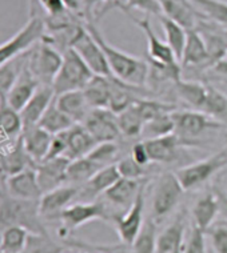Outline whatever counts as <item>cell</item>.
I'll use <instances>...</instances> for the list:
<instances>
[{"label":"cell","mask_w":227,"mask_h":253,"mask_svg":"<svg viewBox=\"0 0 227 253\" xmlns=\"http://www.w3.org/2000/svg\"><path fill=\"white\" fill-rule=\"evenodd\" d=\"M84 26L91 32V35L95 38L96 42L101 44L102 49L109 61L113 78L130 85V87L139 88V89L146 87L150 76L149 64L146 61L140 60L138 57L132 56L130 53L111 45L105 39V36L102 35L99 28L92 22H88Z\"/></svg>","instance_id":"1"},{"label":"cell","mask_w":227,"mask_h":253,"mask_svg":"<svg viewBox=\"0 0 227 253\" xmlns=\"http://www.w3.org/2000/svg\"><path fill=\"white\" fill-rule=\"evenodd\" d=\"M11 225L26 228L31 233H48L39 213V200H22L4 193L0 196V233Z\"/></svg>","instance_id":"2"},{"label":"cell","mask_w":227,"mask_h":253,"mask_svg":"<svg viewBox=\"0 0 227 253\" xmlns=\"http://www.w3.org/2000/svg\"><path fill=\"white\" fill-rule=\"evenodd\" d=\"M120 11L126 13L128 19H131L146 36L147 52H149L150 59L153 61V66L163 75V78L171 79L174 83L176 80H179L180 72H182L180 71V63L176 60V57H175L172 49L169 47V44L155 35L153 27H151V23H150V19L136 18L128 9L122 8Z\"/></svg>","instance_id":"3"},{"label":"cell","mask_w":227,"mask_h":253,"mask_svg":"<svg viewBox=\"0 0 227 253\" xmlns=\"http://www.w3.org/2000/svg\"><path fill=\"white\" fill-rule=\"evenodd\" d=\"M63 61V52L50 43L47 39L40 42L28 49L27 68L40 84L53 85Z\"/></svg>","instance_id":"4"},{"label":"cell","mask_w":227,"mask_h":253,"mask_svg":"<svg viewBox=\"0 0 227 253\" xmlns=\"http://www.w3.org/2000/svg\"><path fill=\"white\" fill-rule=\"evenodd\" d=\"M94 78L92 71L83 61V59L68 47L63 51V61L57 78L54 80L53 88L57 95L64 92L83 89L88 82Z\"/></svg>","instance_id":"5"},{"label":"cell","mask_w":227,"mask_h":253,"mask_svg":"<svg viewBox=\"0 0 227 253\" xmlns=\"http://www.w3.org/2000/svg\"><path fill=\"white\" fill-rule=\"evenodd\" d=\"M107 211L101 201H78L68 205L66 210L61 211L57 216V221L60 223L57 229V236L61 240H67L71 233L80 227H83L94 220H106Z\"/></svg>","instance_id":"6"},{"label":"cell","mask_w":227,"mask_h":253,"mask_svg":"<svg viewBox=\"0 0 227 253\" xmlns=\"http://www.w3.org/2000/svg\"><path fill=\"white\" fill-rule=\"evenodd\" d=\"M68 47L74 49L79 56L92 71V74L98 76H107L111 78V70H110L109 61L106 57L101 44L98 43L95 38L91 35V32L86 28L83 24H79L74 34L71 36Z\"/></svg>","instance_id":"7"},{"label":"cell","mask_w":227,"mask_h":253,"mask_svg":"<svg viewBox=\"0 0 227 253\" xmlns=\"http://www.w3.org/2000/svg\"><path fill=\"white\" fill-rule=\"evenodd\" d=\"M46 23L40 16H30L28 22L20 30L0 44V66L8 63L32 48L46 35Z\"/></svg>","instance_id":"8"},{"label":"cell","mask_w":227,"mask_h":253,"mask_svg":"<svg viewBox=\"0 0 227 253\" xmlns=\"http://www.w3.org/2000/svg\"><path fill=\"white\" fill-rule=\"evenodd\" d=\"M184 188L182 187L176 173L166 172L157 180L151 199V217L159 223L167 217L179 204L183 196Z\"/></svg>","instance_id":"9"},{"label":"cell","mask_w":227,"mask_h":253,"mask_svg":"<svg viewBox=\"0 0 227 253\" xmlns=\"http://www.w3.org/2000/svg\"><path fill=\"white\" fill-rule=\"evenodd\" d=\"M227 166V148L211 155L207 159L201 162L192 163L190 166L178 169L175 173L178 176L184 191L201 185L209 179H211L215 173L223 169Z\"/></svg>","instance_id":"10"},{"label":"cell","mask_w":227,"mask_h":253,"mask_svg":"<svg viewBox=\"0 0 227 253\" xmlns=\"http://www.w3.org/2000/svg\"><path fill=\"white\" fill-rule=\"evenodd\" d=\"M144 205H146V183L140 188L135 201L122 216L114 217V225L122 244L130 245L134 243L144 223Z\"/></svg>","instance_id":"11"},{"label":"cell","mask_w":227,"mask_h":253,"mask_svg":"<svg viewBox=\"0 0 227 253\" xmlns=\"http://www.w3.org/2000/svg\"><path fill=\"white\" fill-rule=\"evenodd\" d=\"M172 118L175 123V132L178 136L183 137H198L209 129L221 128L222 124L218 120L210 118L209 115L203 114L201 111L194 109H184L178 111L175 109L172 112Z\"/></svg>","instance_id":"12"},{"label":"cell","mask_w":227,"mask_h":253,"mask_svg":"<svg viewBox=\"0 0 227 253\" xmlns=\"http://www.w3.org/2000/svg\"><path fill=\"white\" fill-rule=\"evenodd\" d=\"M82 124L96 143L116 141L120 136L118 116L109 108H92Z\"/></svg>","instance_id":"13"},{"label":"cell","mask_w":227,"mask_h":253,"mask_svg":"<svg viewBox=\"0 0 227 253\" xmlns=\"http://www.w3.org/2000/svg\"><path fill=\"white\" fill-rule=\"evenodd\" d=\"M79 196V187L63 184L53 191L43 193L39 199V213L44 221L57 220L61 211L74 203Z\"/></svg>","instance_id":"14"},{"label":"cell","mask_w":227,"mask_h":253,"mask_svg":"<svg viewBox=\"0 0 227 253\" xmlns=\"http://www.w3.org/2000/svg\"><path fill=\"white\" fill-rule=\"evenodd\" d=\"M35 167L26 168L22 172L7 177L3 183V192L15 199L39 200L43 192L38 183Z\"/></svg>","instance_id":"15"},{"label":"cell","mask_w":227,"mask_h":253,"mask_svg":"<svg viewBox=\"0 0 227 253\" xmlns=\"http://www.w3.org/2000/svg\"><path fill=\"white\" fill-rule=\"evenodd\" d=\"M70 162V159L61 156L36 164V177L42 192L46 193L66 184V172Z\"/></svg>","instance_id":"16"},{"label":"cell","mask_w":227,"mask_h":253,"mask_svg":"<svg viewBox=\"0 0 227 253\" xmlns=\"http://www.w3.org/2000/svg\"><path fill=\"white\" fill-rule=\"evenodd\" d=\"M55 96H57V93L54 91L53 85L40 84L39 88L34 93V96L31 97L28 103L24 105V108L20 111L24 129L38 126V123L44 115V112L47 111L48 107L51 105Z\"/></svg>","instance_id":"17"},{"label":"cell","mask_w":227,"mask_h":253,"mask_svg":"<svg viewBox=\"0 0 227 253\" xmlns=\"http://www.w3.org/2000/svg\"><path fill=\"white\" fill-rule=\"evenodd\" d=\"M54 135L43 129L42 126H34L23 131L22 141L27 155L34 164H39L46 160L51 148Z\"/></svg>","instance_id":"18"},{"label":"cell","mask_w":227,"mask_h":253,"mask_svg":"<svg viewBox=\"0 0 227 253\" xmlns=\"http://www.w3.org/2000/svg\"><path fill=\"white\" fill-rule=\"evenodd\" d=\"M163 15L179 23L186 30H195L198 20L203 16L190 0H159Z\"/></svg>","instance_id":"19"},{"label":"cell","mask_w":227,"mask_h":253,"mask_svg":"<svg viewBox=\"0 0 227 253\" xmlns=\"http://www.w3.org/2000/svg\"><path fill=\"white\" fill-rule=\"evenodd\" d=\"M39 85L40 83L36 80L35 76L28 71L26 64L22 74L19 75L16 83L13 84V87L11 88L8 96H7V100H5V104L9 105L15 111L20 112L31 97L34 96V93L39 88Z\"/></svg>","instance_id":"20"},{"label":"cell","mask_w":227,"mask_h":253,"mask_svg":"<svg viewBox=\"0 0 227 253\" xmlns=\"http://www.w3.org/2000/svg\"><path fill=\"white\" fill-rule=\"evenodd\" d=\"M205 64L210 67V55L206 47L205 39L198 30H187V39L184 44L180 66L186 68L188 67L194 68V67H201Z\"/></svg>","instance_id":"21"},{"label":"cell","mask_w":227,"mask_h":253,"mask_svg":"<svg viewBox=\"0 0 227 253\" xmlns=\"http://www.w3.org/2000/svg\"><path fill=\"white\" fill-rule=\"evenodd\" d=\"M143 184L144 180H132L120 177L103 195L115 207L128 210L132 205V203L135 201L140 188L143 187Z\"/></svg>","instance_id":"22"},{"label":"cell","mask_w":227,"mask_h":253,"mask_svg":"<svg viewBox=\"0 0 227 253\" xmlns=\"http://www.w3.org/2000/svg\"><path fill=\"white\" fill-rule=\"evenodd\" d=\"M55 101H57V107L75 124H82L84 122V119L87 118L88 112L92 109L88 104L86 96H84L83 89L64 92V93L57 95Z\"/></svg>","instance_id":"23"},{"label":"cell","mask_w":227,"mask_h":253,"mask_svg":"<svg viewBox=\"0 0 227 253\" xmlns=\"http://www.w3.org/2000/svg\"><path fill=\"white\" fill-rule=\"evenodd\" d=\"M67 151L64 157L75 160L79 157L87 156L98 144L96 140L90 135L83 124H74L67 129Z\"/></svg>","instance_id":"24"},{"label":"cell","mask_w":227,"mask_h":253,"mask_svg":"<svg viewBox=\"0 0 227 253\" xmlns=\"http://www.w3.org/2000/svg\"><path fill=\"white\" fill-rule=\"evenodd\" d=\"M119 179H120V173H119L116 163L103 167L102 169L98 170L95 175L92 176L91 179L88 180L87 183L83 184L82 187H79L78 197H95L99 196V195H103Z\"/></svg>","instance_id":"25"},{"label":"cell","mask_w":227,"mask_h":253,"mask_svg":"<svg viewBox=\"0 0 227 253\" xmlns=\"http://www.w3.org/2000/svg\"><path fill=\"white\" fill-rule=\"evenodd\" d=\"M219 212V200L214 193H207L198 199L192 207V225L207 233L210 228L214 225L215 218Z\"/></svg>","instance_id":"26"},{"label":"cell","mask_w":227,"mask_h":253,"mask_svg":"<svg viewBox=\"0 0 227 253\" xmlns=\"http://www.w3.org/2000/svg\"><path fill=\"white\" fill-rule=\"evenodd\" d=\"M147 147L151 163H169L175 159L179 147V136L176 133L143 140Z\"/></svg>","instance_id":"27"},{"label":"cell","mask_w":227,"mask_h":253,"mask_svg":"<svg viewBox=\"0 0 227 253\" xmlns=\"http://www.w3.org/2000/svg\"><path fill=\"white\" fill-rule=\"evenodd\" d=\"M111 85H113V76L107 78V76L94 75V78L83 88L84 96L91 108H109Z\"/></svg>","instance_id":"28"},{"label":"cell","mask_w":227,"mask_h":253,"mask_svg":"<svg viewBox=\"0 0 227 253\" xmlns=\"http://www.w3.org/2000/svg\"><path fill=\"white\" fill-rule=\"evenodd\" d=\"M27 57H28V51L22 53L20 56L15 57L8 63H5L3 66H0V101H1V104H5L11 88L16 83L19 75L24 70L27 64Z\"/></svg>","instance_id":"29"},{"label":"cell","mask_w":227,"mask_h":253,"mask_svg":"<svg viewBox=\"0 0 227 253\" xmlns=\"http://www.w3.org/2000/svg\"><path fill=\"white\" fill-rule=\"evenodd\" d=\"M184 245L183 218L176 217L172 223L158 235L157 253H171Z\"/></svg>","instance_id":"30"},{"label":"cell","mask_w":227,"mask_h":253,"mask_svg":"<svg viewBox=\"0 0 227 253\" xmlns=\"http://www.w3.org/2000/svg\"><path fill=\"white\" fill-rule=\"evenodd\" d=\"M103 167L96 164L94 160H91L88 156L79 157L75 160H71L66 172V184L82 187L86 184L96 172L102 169Z\"/></svg>","instance_id":"31"},{"label":"cell","mask_w":227,"mask_h":253,"mask_svg":"<svg viewBox=\"0 0 227 253\" xmlns=\"http://www.w3.org/2000/svg\"><path fill=\"white\" fill-rule=\"evenodd\" d=\"M158 19H159V22L163 27V31H165L166 43L172 49L176 60L180 63L182 55H183L184 44H186V39H187V30L183 26H180L179 23H176L163 13Z\"/></svg>","instance_id":"32"},{"label":"cell","mask_w":227,"mask_h":253,"mask_svg":"<svg viewBox=\"0 0 227 253\" xmlns=\"http://www.w3.org/2000/svg\"><path fill=\"white\" fill-rule=\"evenodd\" d=\"M157 221L151 216L144 218V223L140 228L135 240L130 245L132 253H157L158 227Z\"/></svg>","instance_id":"33"},{"label":"cell","mask_w":227,"mask_h":253,"mask_svg":"<svg viewBox=\"0 0 227 253\" xmlns=\"http://www.w3.org/2000/svg\"><path fill=\"white\" fill-rule=\"evenodd\" d=\"M175 91L176 95L182 100L197 111H201L203 101H205L206 93H207V85L206 84L192 82V80H176L175 82Z\"/></svg>","instance_id":"34"},{"label":"cell","mask_w":227,"mask_h":253,"mask_svg":"<svg viewBox=\"0 0 227 253\" xmlns=\"http://www.w3.org/2000/svg\"><path fill=\"white\" fill-rule=\"evenodd\" d=\"M31 232L19 225H11L0 233V251L4 253H23Z\"/></svg>","instance_id":"35"},{"label":"cell","mask_w":227,"mask_h":253,"mask_svg":"<svg viewBox=\"0 0 227 253\" xmlns=\"http://www.w3.org/2000/svg\"><path fill=\"white\" fill-rule=\"evenodd\" d=\"M75 123L57 107L55 99H54L51 105L48 107L47 111L44 112V115L38 123V126H42L47 132H50L51 135H57L60 132L67 131Z\"/></svg>","instance_id":"36"},{"label":"cell","mask_w":227,"mask_h":253,"mask_svg":"<svg viewBox=\"0 0 227 253\" xmlns=\"http://www.w3.org/2000/svg\"><path fill=\"white\" fill-rule=\"evenodd\" d=\"M201 112L209 115L210 118L218 120L222 124H227V96L215 87L207 85L205 101Z\"/></svg>","instance_id":"37"},{"label":"cell","mask_w":227,"mask_h":253,"mask_svg":"<svg viewBox=\"0 0 227 253\" xmlns=\"http://www.w3.org/2000/svg\"><path fill=\"white\" fill-rule=\"evenodd\" d=\"M116 116H118L119 129H120L122 135L128 136V137H138L142 135L144 120L140 115L139 109L135 105V101Z\"/></svg>","instance_id":"38"},{"label":"cell","mask_w":227,"mask_h":253,"mask_svg":"<svg viewBox=\"0 0 227 253\" xmlns=\"http://www.w3.org/2000/svg\"><path fill=\"white\" fill-rule=\"evenodd\" d=\"M172 112H166V114L158 115L157 118H154L153 120L146 123L140 137H143V140H149L174 133L175 123L174 118H172Z\"/></svg>","instance_id":"39"},{"label":"cell","mask_w":227,"mask_h":253,"mask_svg":"<svg viewBox=\"0 0 227 253\" xmlns=\"http://www.w3.org/2000/svg\"><path fill=\"white\" fill-rule=\"evenodd\" d=\"M205 18L227 28V1L225 0H190Z\"/></svg>","instance_id":"40"},{"label":"cell","mask_w":227,"mask_h":253,"mask_svg":"<svg viewBox=\"0 0 227 253\" xmlns=\"http://www.w3.org/2000/svg\"><path fill=\"white\" fill-rule=\"evenodd\" d=\"M66 244H59L50 233H30L26 251L23 253H64Z\"/></svg>","instance_id":"41"},{"label":"cell","mask_w":227,"mask_h":253,"mask_svg":"<svg viewBox=\"0 0 227 253\" xmlns=\"http://www.w3.org/2000/svg\"><path fill=\"white\" fill-rule=\"evenodd\" d=\"M118 151V145L115 141H105V143H98L87 156L101 167H107L113 164L111 162L115 160Z\"/></svg>","instance_id":"42"},{"label":"cell","mask_w":227,"mask_h":253,"mask_svg":"<svg viewBox=\"0 0 227 253\" xmlns=\"http://www.w3.org/2000/svg\"><path fill=\"white\" fill-rule=\"evenodd\" d=\"M115 8H126V9H139L144 13L155 15L159 18L163 11H162L159 0H126V3H118L116 0H113Z\"/></svg>","instance_id":"43"},{"label":"cell","mask_w":227,"mask_h":253,"mask_svg":"<svg viewBox=\"0 0 227 253\" xmlns=\"http://www.w3.org/2000/svg\"><path fill=\"white\" fill-rule=\"evenodd\" d=\"M116 167H118L120 177H124V179L142 180L146 173V167L138 164L131 156L122 159L120 162L116 163Z\"/></svg>","instance_id":"44"},{"label":"cell","mask_w":227,"mask_h":253,"mask_svg":"<svg viewBox=\"0 0 227 253\" xmlns=\"http://www.w3.org/2000/svg\"><path fill=\"white\" fill-rule=\"evenodd\" d=\"M205 232L192 225L187 239L184 240L183 253H206Z\"/></svg>","instance_id":"45"},{"label":"cell","mask_w":227,"mask_h":253,"mask_svg":"<svg viewBox=\"0 0 227 253\" xmlns=\"http://www.w3.org/2000/svg\"><path fill=\"white\" fill-rule=\"evenodd\" d=\"M207 233L211 239L215 252L227 253V224H214Z\"/></svg>","instance_id":"46"},{"label":"cell","mask_w":227,"mask_h":253,"mask_svg":"<svg viewBox=\"0 0 227 253\" xmlns=\"http://www.w3.org/2000/svg\"><path fill=\"white\" fill-rule=\"evenodd\" d=\"M207 78L215 83L227 85V59H221L206 71Z\"/></svg>","instance_id":"47"},{"label":"cell","mask_w":227,"mask_h":253,"mask_svg":"<svg viewBox=\"0 0 227 253\" xmlns=\"http://www.w3.org/2000/svg\"><path fill=\"white\" fill-rule=\"evenodd\" d=\"M130 156L135 160L138 164L143 167H147V164L151 163V159H150V155H149V151H147V147L144 144L143 140H140L138 143L132 145V149H131V155Z\"/></svg>","instance_id":"48"},{"label":"cell","mask_w":227,"mask_h":253,"mask_svg":"<svg viewBox=\"0 0 227 253\" xmlns=\"http://www.w3.org/2000/svg\"><path fill=\"white\" fill-rule=\"evenodd\" d=\"M64 244L68 245V247H72V248H79L80 251L78 252H64V253H105L103 251H99V249H96L95 247H92V245L84 244V243H79V241L75 240H66L64 241Z\"/></svg>","instance_id":"49"},{"label":"cell","mask_w":227,"mask_h":253,"mask_svg":"<svg viewBox=\"0 0 227 253\" xmlns=\"http://www.w3.org/2000/svg\"><path fill=\"white\" fill-rule=\"evenodd\" d=\"M99 251H103L105 253H132L128 245H119V247H95Z\"/></svg>","instance_id":"50"},{"label":"cell","mask_w":227,"mask_h":253,"mask_svg":"<svg viewBox=\"0 0 227 253\" xmlns=\"http://www.w3.org/2000/svg\"><path fill=\"white\" fill-rule=\"evenodd\" d=\"M63 1L67 5V8L72 12H78L80 8V0H63Z\"/></svg>","instance_id":"51"},{"label":"cell","mask_w":227,"mask_h":253,"mask_svg":"<svg viewBox=\"0 0 227 253\" xmlns=\"http://www.w3.org/2000/svg\"><path fill=\"white\" fill-rule=\"evenodd\" d=\"M101 1H109V0H88L90 4H98V3H101ZM110 1H113V0H110Z\"/></svg>","instance_id":"52"},{"label":"cell","mask_w":227,"mask_h":253,"mask_svg":"<svg viewBox=\"0 0 227 253\" xmlns=\"http://www.w3.org/2000/svg\"><path fill=\"white\" fill-rule=\"evenodd\" d=\"M171 253H183V247L179 249H176V251H174V252H171Z\"/></svg>","instance_id":"53"},{"label":"cell","mask_w":227,"mask_h":253,"mask_svg":"<svg viewBox=\"0 0 227 253\" xmlns=\"http://www.w3.org/2000/svg\"><path fill=\"white\" fill-rule=\"evenodd\" d=\"M0 253H4V252H1V251H0Z\"/></svg>","instance_id":"54"},{"label":"cell","mask_w":227,"mask_h":253,"mask_svg":"<svg viewBox=\"0 0 227 253\" xmlns=\"http://www.w3.org/2000/svg\"><path fill=\"white\" fill-rule=\"evenodd\" d=\"M0 105H1V101H0Z\"/></svg>","instance_id":"55"}]
</instances>
